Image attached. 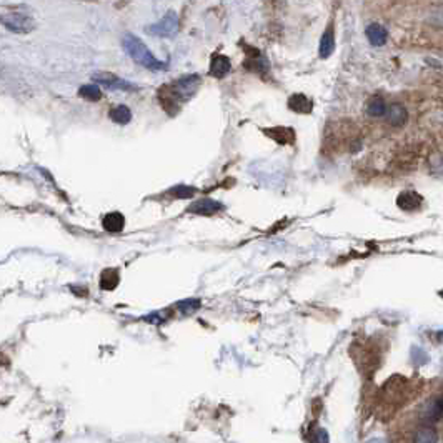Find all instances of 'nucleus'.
Segmentation results:
<instances>
[{"instance_id":"obj_6","label":"nucleus","mask_w":443,"mask_h":443,"mask_svg":"<svg viewBox=\"0 0 443 443\" xmlns=\"http://www.w3.org/2000/svg\"><path fill=\"white\" fill-rule=\"evenodd\" d=\"M223 208V203L213 200V199H200L194 202L189 207L190 213H195V215H215L217 212H220Z\"/></svg>"},{"instance_id":"obj_11","label":"nucleus","mask_w":443,"mask_h":443,"mask_svg":"<svg viewBox=\"0 0 443 443\" xmlns=\"http://www.w3.org/2000/svg\"><path fill=\"white\" fill-rule=\"evenodd\" d=\"M102 225H103V228H105L107 232H110V233L122 232L123 227H125V217L122 215L120 212H110V213H107V215L103 217Z\"/></svg>"},{"instance_id":"obj_19","label":"nucleus","mask_w":443,"mask_h":443,"mask_svg":"<svg viewBox=\"0 0 443 443\" xmlns=\"http://www.w3.org/2000/svg\"><path fill=\"white\" fill-rule=\"evenodd\" d=\"M197 189H194V187L190 185H175L174 189H170L169 194L174 195L175 199H192V197L195 195Z\"/></svg>"},{"instance_id":"obj_22","label":"nucleus","mask_w":443,"mask_h":443,"mask_svg":"<svg viewBox=\"0 0 443 443\" xmlns=\"http://www.w3.org/2000/svg\"><path fill=\"white\" fill-rule=\"evenodd\" d=\"M145 320H147L149 323H154V325H157V323H162V322H164V317H162L160 314H157V312H155V314H150V315L145 317Z\"/></svg>"},{"instance_id":"obj_10","label":"nucleus","mask_w":443,"mask_h":443,"mask_svg":"<svg viewBox=\"0 0 443 443\" xmlns=\"http://www.w3.org/2000/svg\"><path fill=\"white\" fill-rule=\"evenodd\" d=\"M365 34H367V39L373 47H382V45L387 44L388 32H387V29H385L383 25H380V24L368 25L367 30H365Z\"/></svg>"},{"instance_id":"obj_2","label":"nucleus","mask_w":443,"mask_h":443,"mask_svg":"<svg viewBox=\"0 0 443 443\" xmlns=\"http://www.w3.org/2000/svg\"><path fill=\"white\" fill-rule=\"evenodd\" d=\"M122 47H123L125 54H127L137 65L143 67V69H149L154 72L169 69V64L155 59V57L152 55V52L149 50V47L145 45L137 35L125 34L122 39Z\"/></svg>"},{"instance_id":"obj_17","label":"nucleus","mask_w":443,"mask_h":443,"mask_svg":"<svg viewBox=\"0 0 443 443\" xmlns=\"http://www.w3.org/2000/svg\"><path fill=\"white\" fill-rule=\"evenodd\" d=\"M79 95L88 102H98L102 98V90L93 83H87V85H82L79 88Z\"/></svg>"},{"instance_id":"obj_14","label":"nucleus","mask_w":443,"mask_h":443,"mask_svg":"<svg viewBox=\"0 0 443 443\" xmlns=\"http://www.w3.org/2000/svg\"><path fill=\"white\" fill-rule=\"evenodd\" d=\"M108 117L112 118V122H115L118 125H125V123H128L130 120H132V112H130V108L127 105L120 103V105H115V107L110 108Z\"/></svg>"},{"instance_id":"obj_3","label":"nucleus","mask_w":443,"mask_h":443,"mask_svg":"<svg viewBox=\"0 0 443 443\" xmlns=\"http://www.w3.org/2000/svg\"><path fill=\"white\" fill-rule=\"evenodd\" d=\"M179 29H180L179 15H177L174 10H169V12H167L157 24L149 25V27L145 29V32L150 35H155V37L172 39L179 34Z\"/></svg>"},{"instance_id":"obj_13","label":"nucleus","mask_w":443,"mask_h":443,"mask_svg":"<svg viewBox=\"0 0 443 443\" xmlns=\"http://www.w3.org/2000/svg\"><path fill=\"white\" fill-rule=\"evenodd\" d=\"M333 50H335V35H333V29L328 27L322 35L319 54L322 59H328V57L333 54Z\"/></svg>"},{"instance_id":"obj_7","label":"nucleus","mask_w":443,"mask_h":443,"mask_svg":"<svg viewBox=\"0 0 443 443\" xmlns=\"http://www.w3.org/2000/svg\"><path fill=\"white\" fill-rule=\"evenodd\" d=\"M232 70V62L227 55L217 54L212 57L210 60V75L215 77V79H223L225 75H228V72Z\"/></svg>"},{"instance_id":"obj_21","label":"nucleus","mask_w":443,"mask_h":443,"mask_svg":"<svg viewBox=\"0 0 443 443\" xmlns=\"http://www.w3.org/2000/svg\"><path fill=\"white\" fill-rule=\"evenodd\" d=\"M245 67H247V69H250V70H253V72H258V69L262 70V72H265V70L268 69V67H267V60H265L263 57L258 55V54H257V57H255V59L245 62Z\"/></svg>"},{"instance_id":"obj_18","label":"nucleus","mask_w":443,"mask_h":443,"mask_svg":"<svg viewBox=\"0 0 443 443\" xmlns=\"http://www.w3.org/2000/svg\"><path fill=\"white\" fill-rule=\"evenodd\" d=\"M177 310H180L182 314L185 315H190L194 314V312H197L202 307V302L200 299H185V300H180L177 302Z\"/></svg>"},{"instance_id":"obj_15","label":"nucleus","mask_w":443,"mask_h":443,"mask_svg":"<svg viewBox=\"0 0 443 443\" xmlns=\"http://www.w3.org/2000/svg\"><path fill=\"white\" fill-rule=\"evenodd\" d=\"M387 110H388V107L382 97L370 98V102L367 103V113L370 117H375V118L383 117V115H387Z\"/></svg>"},{"instance_id":"obj_23","label":"nucleus","mask_w":443,"mask_h":443,"mask_svg":"<svg viewBox=\"0 0 443 443\" xmlns=\"http://www.w3.org/2000/svg\"><path fill=\"white\" fill-rule=\"evenodd\" d=\"M327 441H328V436H327V433H325V430L319 428V431H317V436H315L314 443H327Z\"/></svg>"},{"instance_id":"obj_4","label":"nucleus","mask_w":443,"mask_h":443,"mask_svg":"<svg viewBox=\"0 0 443 443\" xmlns=\"http://www.w3.org/2000/svg\"><path fill=\"white\" fill-rule=\"evenodd\" d=\"M2 24L14 34H30L35 29V20L25 12H5Z\"/></svg>"},{"instance_id":"obj_16","label":"nucleus","mask_w":443,"mask_h":443,"mask_svg":"<svg viewBox=\"0 0 443 443\" xmlns=\"http://www.w3.org/2000/svg\"><path fill=\"white\" fill-rule=\"evenodd\" d=\"M120 282V275L115 268H107L100 277V286L103 290H113Z\"/></svg>"},{"instance_id":"obj_9","label":"nucleus","mask_w":443,"mask_h":443,"mask_svg":"<svg viewBox=\"0 0 443 443\" xmlns=\"http://www.w3.org/2000/svg\"><path fill=\"white\" fill-rule=\"evenodd\" d=\"M387 118L388 123L393 125V127H403L406 120H408V112H406V108L402 103H392V105H388Z\"/></svg>"},{"instance_id":"obj_8","label":"nucleus","mask_w":443,"mask_h":443,"mask_svg":"<svg viewBox=\"0 0 443 443\" xmlns=\"http://www.w3.org/2000/svg\"><path fill=\"white\" fill-rule=\"evenodd\" d=\"M265 135H268L273 142L278 145H290L295 142V130L288 127H273V128H265Z\"/></svg>"},{"instance_id":"obj_20","label":"nucleus","mask_w":443,"mask_h":443,"mask_svg":"<svg viewBox=\"0 0 443 443\" xmlns=\"http://www.w3.org/2000/svg\"><path fill=\"white\" fill-rule=\"evenodd\" d=\"M420 202V197L413 194V192H405L398 197V205L405 208V210H411L413 207H416V203Z\"/></svg>"},{"instance_id":"obj_5","label":"nucleus","mask_w":443,"mask_h":443,"mask_svg":"<svg viewBox=\"0 0 443 443\" xmlns=\"http://www.w3.org/2000/svg\"><path fill=\"white\" fill-rule=\"evenodd\" d=\"M92 80L100 83V85L108 88V90H120V92L138 90V87L135 85V83L123 80L120 77L110 74V72H95V74H92Z\"/></svg>"},{"instance_id":"obj_12","label":"nucleus","mask_w":443,"mask_h":443,"mask_svg":"<svg viewBox=\"0 0 443 443\" xmlns=\"http://www.w3.org/2000/svg\"><path fill=\"white\" fill-rule=\"evenodd\" d=\"M288 108L297 113H310L314 105L309 97H305L304 93H293L288 98Z\"/></svg>"},{"instance_id":"obj_1","label":"nucleus","mask_w":443,"mask_h":443,"mask_svg":"<svg viewBox=\"0 0 443 443\" xmlns=\"http://www.w3.org/2000/svg\"><path fill=\"white\" fill-rule=\"evenodd\" d=\"M200 75H185L180 77L179 80H175L170 85H164L159 90L157 97L162 103V107L165 108L170 115H175L179 112L182 103L189 102L192 97L195 95V92L200 87Z\"/></svg>"}]
</instances>
